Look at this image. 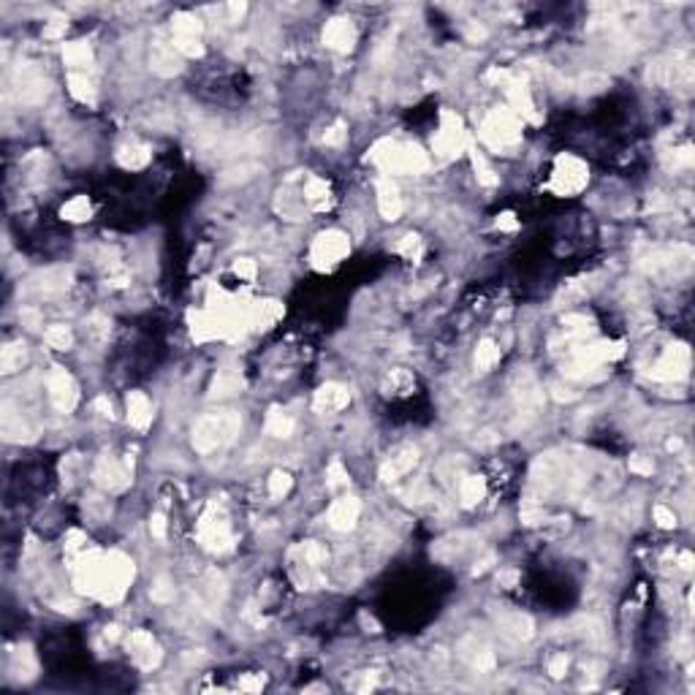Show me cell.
<instances>
[{
    "instance_id": "obj_40",
    "label": "cell",
    "mask_w": 695,
    "mask_h": 695,
    "mask_svg": "<svg viewBox=\"0 0 695 695\" xmlns=\"http://www.w3.org/2000/svg\"><path fill=\"white\" fill-rule=\"evenodd\" d=\"M655 519H658L660 527H677V513L668 511L665 505H658V508H655Z\"/></svg>"
},
{
    "instance_id": "obj_22",
    "label": "cell",
    "mask_w": 695,
    "mask_h": 695,
    "mask_svg": "<svg viewBox=\"0 0 695 695\" xmlns=\"http://www.w3.org/2000/svg\"><path fill=\"white\" fill-rule=\"evenodd\" d=\"M177 49H174V44H163V41H155L153 44V66H155L158 73H174V71H179V60H177Z\"/></svg>"
},
{
    "instance_id": "obj_25",
    "label": "cell",
    "mask_w": 695,
    "mask_h": 695,
    "mask_svg": "<svg viewBox=\"0 0 695 695\" xmlns=\"http://www.w3.org/2000/svg\"><path fill=\"white\" fill-rule=\"evenodd\" d=\"M266 432L272 434V437H288V434L294 432V418L288 416V413H283V410H269V416H266Z\"/></svg>"
},
{
    "instance_id": "obj_31",
    "label": "cell",
    "mask_w": 695,
    "mask_h": 695,
    "mask_svg": "<svg viewBox=\"0 0 695 695\" xmlns=\"http://www.w3.org/2000/svg\"><path fill=\"white\" fill-rule=\"evenodd\" d=\"M215 394L218 397H228V394H237L239 388H242V378L239 375H234V372H220L218 378H215Z\"/></svg>"
},
{
    "instance_id": "obj_21",
    "label": "cell",
    "mask_w": 695,
    "mask_h": 695,
    "mask_svg": "<svg viewBox=\"0 0 695 695\" xmlns=\"http://www.w3.org/2000/svg\"><path fill=\"white\" fill-rule=\"evenodd\" d=\"M302 198H304V204H307L310 209H326V207H329L331 191H329V185H326L323 179H318V177H310V179L304 182Z\"/></svg>"
},
{
    "instance_id": "obj_47",
    "label": "cell",
    "mask_w": 695,
    "mask_h": 695,
    "mask_svg": "<svg viewBox=\"0 0 695 695\" xmlns=\"http://www.w3.org/2000/svg\"><path fill=\"white\" fill-rule=\"evenodd\" d=\"M524 521L527 524H538V521H543V511H538V508H524Z\"/></svg>"
},
{
    "instance_id": "obj_42",
    "label": "cell",
    "mask_w": 695,
    "mask_h": 695,
    "mask_svg": "<svg viewBox=\"0 0 695 695\" xmlns=\"http://www.w3.org/2000/svg\"><path fill=\"white\" fill-rule=\"evenodd\" d=\"M90 331H93V337L104 340L106 334H109V321H106L104 315H93V321H90Z\"/></svg>"
},
{
    "instance_id": "obj_26",
    "label": "cell",
    "mask_w": 695,
    "mask_h": 695,
    "mask_svg": "<svg viewBox=\"0 0 695 695\" xmlns=\"http://www.w3.org/2000/svg\"><path fill=\"white\" fill-rule=\"evenodd\" d=\"M497 362H500V348L494 345L492 340H481V345L475 350V367L484 369V372H489Z\"/></svg>"
},
{
    "instance_id": "obj_37",
    "label": "cell",
    "mask_w": 695,
    "mask_h": 695,
    "mask_svg": "<svg viewBox=\"0 0 695 695\" xmlns=\"http://www.w3.org/2000/svg\"><path fill=\"white\" fill-rule=\"evenodd\" d=\"M234 275L239 280H244V283H250V280L256 278V263L250 259H239L234 263Z\"/></svg>"
},
{
    "instance_id": "obj_13",
    "label": "cell",
    "mask_w": 695,
    "mask_h": 695,
    "mask_svg": "<svg viewBox=\"0 0 695 695\" xmlns=\"http://www.w3.org/2000/svg\"><path fill=\"white\" fill-rule=\"evenodd\" d=\"M95 481L106 487L109 492H120L131 484V478H128V470L122 468L120 462L114 459V456H101L98 459V465H95Z\"/></svg>"
},
{
    "instance_id": "obj_27",
    "label": "cell",
    "mask_w": 695,
    "mask_h": 695,
    "mask_svg": "<svg viewBox=\"0 0 695 695\" xmlns=\"http://www.w3.org/2000/svg\"><path fill=\"white\" fill-rule=\"evenodd\" d=\"M71 272L66 269H54V272H47L44 278H41V291L44 294H60V291H66L71 283Z\"/></svg>"
},
{
    "instance_id": "obj_49",
    "label": "cell",
    "mask_w": 695,
    "mask_h": 695,
    "mask_svg": "<svg viewBox=\"0 0 695 695\" xmlns=\"http://www.w3.org/2000/svg\"><path fill=\"white\" fill-rule=\"evenodd\" d=\"M679 562H682V571H690V568H693V554L684 552V554L679 557Z\"/></svg>"
},
{
    "instance_id": "obj_43",
    "label": "cell",
    "mask_w": 695,
    "mask_h": 695,
    "mask_svg": "<svg viewBox=\"0 0 695 695\" xmlns=\"http://www.w3.org/2000/svg\"><path fill=\"white\" fill-rule=\"evenodd\" d=\"M565 671H568V658H565V655H554L552 663H549V674L554 679H559Z\"/></svg>"
},
{
    "instance_id": "obj_44",
    "label": "cell",
    "mask_w": 695,
    "mask_h": 695,
    "mask_svg": "<svg viewBox=\"0 0 695 695\" xmlns=\"http://www.w3.org/2000/svg\"><path fill=\"white\" fill-rule=\"evenodd\" d=\"M630 470H633V473H641V475H652L655 465H652L649 459H643V456H633V459H630Z\"/></svg>"
},
{
    "instance_id": "obj_14",
    "label": "cell",
    "mask_w": 695,
    "mask_h": 695,
    "mask_svg": "<svg viewBox=\"0 0 695 695\" xmlns=\"http://www.w3.org/2000/svg\"><path fill=\"white\" fill-rule=\"evenodd\" d=\"M359 511H362V505H359L356 497H340L329 511L331 530H337V533L350 530V527L356 524V519H359Z\"/></svg>"
},
{
    "instance_id": "obj_6",
    "label": "cell",
    "mask_w": 695,
    "mask_h": 695,
    "mask_svg": "<svg viewBox=\"0 0 695 695\" xmlns=\"http://www.w3.org/2000/svg\"><path fill=\"white\" fill-rule=\"evenodd\" d=\"M465 144H468V133H465L462 120L453 112H443L440 114V131L434 136V153L443 158H453L465 150Z\"/></svg>"
},
{
    "instance_id": "obj_10",
    "label": "cell",
    "mask_w": 695,
    "mask_h": 695,
    "mask_svg": "<svg viewBox=\"0 0 695 695\" xmlns=\"http://www.w3.org/2000/svg\"><path fill=\"white\" fill-rule=\"evenodd\" d=\"M687 367H690V350L684 345H671L660 356V362L652 367V378L658 381H677L687 375Z\"/></svg>"
},
{
    "instance_id": "obj_2",
    "label": "cell",
    "mask_w": 695,
    "mask_h": 695,
    "mask_svg": "<svg viewBox=\"0 0 695 695\" xmlns=\"http://www.w3.org/2000/svg\"><path fill=\"white\" fill-rule=\"evenodd\" d=\"M369 158L381 166L386 174H421L429 169V158L421 153L416 144H397V141H381Z\"/></svg>"
},
{
    "instance_id": "obj_7",
    "label": "cell",
    "mask_w": 695,
    "mask_h": 695,
    "mask_svg": "<svg viewBox=\"0 0 695 695\" xmlns=\"http://www.w3.org/2000/svg\"><path fill=\"white\" fill-rule=\"evenodd\" d=\"M348 250H350V244H348V237L343 231H326L313 242L310 259H313L318 269H331L334 263H340L345 259Z\"/></svg>"
},
{
    "instance_id": "obj_41",
    "label": "cell",
    "mask_w": 695,
    "mask_h": 695,
    "mask_svg": "<svg viewBox=\"0 0 695 695\" xmlns=\"http://www.w3.org/2000/svg\"><path fill=\"white\" fill-rule=\"evenodd\" d=\"M150 595H153V600H158V603H166V600H172V598H174V590L169 587V584H166V581H163V578H160L155 587H153V592H150Z\"/></svg>"
},
{
    "instance_id": "obj_3",
    "label": "cell",
    "mask_w": 695,
    "mask_h": 695,
    "mask_svg": "<svg viewBox=\"0 0 695 695\" xmlns=\"http://www.w3.org/2000/svg\"><path fill=\"white\" fill-rule=\"evenodd\" d=\"M242 429L239 416H234L231 410H220V413H209L204 416L196 429H193V449L201 453H209L220 446H228Z\"/></svg>"
},
{
    "instance_id": "obj_39",
    "label": "cell",
    "mask_w": 695,
    "mask_h": 695,
    "mask_svg": "<svg viewBox=\"0 0 695 695\" xmlns=\"http://www.w3.org/2000/svg\"><path fill=\"white\" fill-rule=\"evenodd\" d=\"M345 484H348V473L343 470L340 462H334V465L329 468V487L340 489V487H345Z\"/></svg>"
},
{
    "instance_id": "obj_38",
    "label": "cell",
    "mask_w": 695,
    "mask_h": 695,
    "mask_svg": "<svg viewBox=\"0 0 695 695\" xmlns=\"http://www.w3.org/2000/svg\"><path fill=\"white\" fill-rule=\"evenodd\" d=\"M345 136H348L345 125H343V122H337V125H331L329 131L323 133V141L331 144V147H337V144H343V141H345Z\"/></svg>"
},
{
    "instance_id": "obj_1",
    "label": "cell",
    "mask_w": 695,
    "mask_h": 695,
    "mask_svg": "<svg viewBox=\"0 0 695 695\" xmlns=\"http://www.w3.org/2000/svg\"><path fill=\"white\" fill-rule=\"evenodd\" d=\"M73 578L79 592H90L106 603H114L133 578V562L120 552H87L79 557V565H73Z\"/></svg>"
},
{
    "instance_id": "obj_29",
    "label": "cell",
    "mask_w": 695,
    "mask_h": 695,
    "mask_svg": "<svg viewBox=\"0 0 695 695\" xmlns=\"http://www.w3.org/2000/svg\"><path fill=\"white\" fill-rule=\"evenodd\" d=\"M90 212H93V207H90V201H87V196H76V198H71L69 204L63 207V218H66V220H73V223H82V220L90 218Z\"/></svg>"
},
{
    "instance_id": "obj_46",
    "label": "cell",
    "mask_w": 695,
    "mask_h": 695,
    "mask_svg": "<svg viewBox=\"0 0 695 695\" xmlns=\"http://www.w3.org/2000/svg\"><path fill=\"white\" fill-rule=\"evenodd\" d=\"M516 226H519V223L513 220V215H511V212H505V215L497 218V228H503V231H513Z\"/></svg>"
},
{
    "instance_id": "obj_35",
    "label": "cell",
    "mask_w": 695,
    "mask_h": 695,
    "mask_svg": "<svg viewBox=\"0 0 695 695\" xmlns=\"http://www.w3.org/2000/svg\"><path fill=\"white\" fill-rule=\"evenodd\" d=\"M25 362V345H8L3 350V372H14Z\"/></svg>"
},
{
    "instance_id": "obj_48",
    "label": "cell",
    "mask_w": 695,
    "mask_h": 695,
    "mask_svg": "<svg viewBox=\"0 0 695 695\" xmlns=\"http://www.w3.org/2000/svg\"><path fill=\"white\" fill-rule=\"evenodd\" d=\"M95 410H98L101 416H109V418H112V405H109V402H106L104 397H101V400H95Z\"/></svg>"
},
{
    "instance_id": "obj_32",
    "label": "cell",
    "mask_w": 695,
    "mask_h": 695,
    "mask_svg": "<svg viewBox=\"0 0 695 695\" xmlns=\"http://www.w3.org/2000/svg\"><path fill=\"white\" fill-rule=\"evenodd\" d=\"M73 343V334H71L69 326H49L47 329V345L57 348V350H66Z\"/></svg>"
},
{
    "instance_id": "obj_28",
    "label": "cell",
    "mask_w": 695,
    "mask_h": 695,
    "mask_svg": "<svg viewBox=\"0 0 695 695\" xmlns=\"http://www.w3.org/2000/svg\"><path fill=\"white\" fill-rule=\"evenodd\" d=\"M63 54H66V63L73 66V69H85L87 63L93 60V52H90V47H87L85 41H73V44H69V47L63 49Z\"/></svg>"
},
{
    "instance_id": "obj_45",
    "label": "cell",
    "mask_w": 695,
    "mask_h": 695,
    "mask_svg": "<svg viewBox=\"0 0 695 695\" xmlns=\"http://www.w3.org/2000/svg\"><path fill=\"white\" fill-rule=\"evenodd\" d=\"M150 530H153V535H155L158 540H163L166 538V519L158 513V516H153V521H150Z\"/></svg>"
},
{
    "instance_id": "obj_33",
    "label": "cell",
    "mask_w": 695,
    "mask_h": 695,
    "mask_svg": "<svg viewBox=\"0 0 695 695\" xmlns=\"http://www.w3.org/2000/svg\"><path fill=\"white\" fill-rule=\"evenodd\" d=\"M397 253L405 256L408 261H418L421 259V253H424V244L418 239L416 234H408V237H402L400 244H397Z\"/></svg>"
},
{
    "instance_id": "obj_24",
    "label": "cell",
    "mask_w": 695,
    "mask_h": 695,
    "mask_svg": "<svg viewBox=\"0 0 695 695\" xmlns=\"http://www.w3.org/2000/svg\"><path fill=\"white\" fill-rule=\"evenodd\" d=\"M69 93L82 104H95V87H93V82L87 79L85 73H71Z\"/></svg>"
},
{
    "instance_id": "obj_5",
    "label": "cell",
    "mask_w": 695,
    "mask_h": 695,
    "mask_svg": "<svg viewBox=\"0 0 695 695\" xmlns=\"http://www.w3.org/2000/svg\"><path fill=\"white\" fill-rule=\"evenodd\" d=\"M590 179V172H587V163H581L576 155H562L557 160L554 172H552V182L549 188L559 196H571V193H578Z\"/></svg>"
},
{
    "instance_id": "obj_19",
    "label": "cell",
    "mask_w": 695,
    "mask_h": 695,
    "mask_svg": "<svg viewBox=\"0 0 695 695\" xmlns=\"http://www.w3.org/2000/svg\"><path fill=\"white\" fill-rule=\"evenodd\" d=\"M128 421L136 429H147L150 421H153V405H150V400L141 391H131L128 394Z\"/></svg>"
},
{
    "instance_id": "obj_16",
    "label": "cell",
    "mask_w": 695,
    "mask_h": 695,
    "mask_svg": "<svg viewBox=\"0 0 695 695\" xmlns=\"http://www.w3.org/2000/svg\"><path fill=\"white\" fill-rule=\"evenodd\" d=\"M348 400H350V394H348L345 386L326 383V386H321L318 394H315V410H318V413H331V410L345 408Z\"/></svg>"
},
{
    "instance_id": "obj_12",
    "label": "cell",
    "mask_w": 695,
    "mask_h": 695,
    "mask_svg": "<svg viewBox=\"0 0 695 695\" xmlns=\"http://www.w3.org/2000/svg\"><path fill=\"white\" fill-rule=\"evenodd\" d=\"M128 652H131L133 663H136L139 668H144V671L155 668L158 663H160V646H158L155 638H153L150 633H144V630H133V633L128 636Z\"/></svg>"
},
{
    "instance_id": "obj_23",
    "label": "cell",
    "mask_w": 695,
    "mask_h": 695,
    "mask_svg": "<svg viewBox=\"0 0 695 695\" xmlns=\"http://www.w3.org/2000/svg\"><path fill=\"white\" fill-rule=\"evenodd\" d=\"M117 160L125 169H144L150 163V150L141 147V144H128V147H122L117 153Z\"/></svg>"
},
{
    "instance_id": "obj_9",
    "label": "cell",
    "mask_w": 695,
    "mask_h": 695,
    "mask_svg": "<svg viewBox=\"0 0 695 695\" xmlns=\"http://www.w3.org/2000/svg\"><path fill=\"white\" fill-rule=\"evenodd\" d=\"M198 535L201 543L207 546L209 552H226L231 549V530H228V521L212 508L209 513H204V519L198 524Z\"/></svg>"
},
{
    "instance_id": "obj_30",
    "label": "cell",
    "mask_w": 695,
    "mask_h": 695,
    "mask_svg": "<svg viewBox=\"0 0 695 695\" xmlns=\"http://www.w3.org/2000/svg\"><path fill=\"white\" fill-rule=\"evenodd\" d=\"M484 497V478H478V475H468L465 481H462V503L468 505H475L478 500Z\"/></svg>"
},
{
    "instance_id": "obj_18",
    "label": "cell",
    "mask_w": 695,
    "mask_h": 695,
    "mask_svg": "<svg viewBox=\"0 0 695 695\" xmlns=\"http://www.w3.org/2000/svg\"><path fill=\"white\" fill-rule=\"evenodd\" d=\"M283 318V304L278 302H259L247 310V323L256 329H269Z\"/></svg>"
},
{
    "instance_id": "obj_15",
    "label": "cell",
    "mask_w": 695,
    "mask_h": 695,
    "mask_svg": "<svg viewBox=\"0 0 695 695\" xmlns=\"http://www.w3.org/2000/svg\"><path fill=\"white\" fill-rule=\"evenodd\" d=\"M323 41L329 44L331 49H337V52H348L356 44V28L348 19H334V22L326 25V30H323Z\"/></svg>"
},
{
    "instance_id": "obj_36",
    "label": "cell",
    "mask_w": 695,
    "mask_h": 695,
    "mask_svg": "<svg viewBox=\"0 0 695 695\" xmlns=\"http://www.w3.org/2000/svg\"><path fill=\"white\" fill-rule=\"evenodd\" d=\"M473 166H475V172H478V182H481V185H487V188H494V185L500 182V179H497V174L489 169L487 160L478 155V153L473 155Z\"/></svg>"
},
{
    "instance_id": "obj_11",
    "label": "cell",
    "mask_w": 695,
    "mask_h": 695,
    "mask_svg": "<svg viewBox=\"0 0 695 695\" xmlns=\"http://www.w3.org/2000/svg\"><path fill=\"white\" fill-rule=\"evenodd\" d=\"M49 400L63 413H69V410L76 408L79 388H76V383H73V378H71L66 369H54L52 375H49Z\"/></svg>"
},
{
    "instance_id": "obj_17",
    "label": "cell",
    "mask_w": 695,
    "mask_h": 695,
    "mask_svg": "<svg viewBox=\"0 0 695 695\" xmlns=\"http://www.w3.org/2000/svg\"><path fill=\"white\" fill-rule=\"evenodd\" d=\"M378 209L386 220H397L402 215L400 191L391 179H378Z\"/></svg>"
},
{
    "instance_id": "obj_20",
    "label": "cell",
    "mask_w": 695,
    "mask_h": 695,
    "mask_svg": "<svg viewBox=\"0 0 695 695\" xmlns=\"http://www.w3.org/2000/svg\"><path fill=\"white\" fill-rule=\"evenodd\" d=\"M416 462H418L416 449H405V451H400L397 456H391V459L383 465V470H381L383 481H397L400 475H405V473H410V470L416 468Z\"/></svg>"
},
{
    "instance_id": "obj_4",
    "label": "cell",
    "mask_w": 695,
    "mask_h": 695,
    "mask_svg": "<svg viewBox=\"0 0 695 695\" xmlns=\"http://www.w3.org/2000/svg\"><path fill=\"white\" fill-rule=\"evenodd\" d=\"M481 139L487 141L492 150L508 153V150H513L521 141V120L511 109H494L487 120H484Z\"/></svg>"
},
{
    "instance_id": "obj_34",
    "label": "cell",
    "mask_w": 695,
    "mask_h": 695,
    "mask_svg": "<svg viewBox=\"0 0 695 695\" xmlns=\"http://www.w3.org/2000/svg\"><path fill=\"white\" fill-rule=\"evenodd\" d=\"M291 487H294V478L288 475V473H283V470H278V473H272V478H269V494L272 497H285L288 492H291Z\"/></svg>"
},
{
    "instance_id": "obj_8",
    "label": "cell",
    "mask_w": 695,
    "mask_h": 695,
    "mask_svg": "<svg viewBox=\"0 0 695 695\" xmlns=\"http://www.w3.org/2000/svg\"><path fill=\"white\" fill-rule=\"evenodd\" d=\"M174 49L179 54H188V57H196V54L204 52L201 47V22L191 14H179L174 19Z\"/></svg>"
}]
</instances>
